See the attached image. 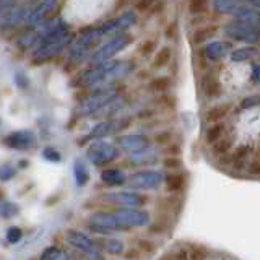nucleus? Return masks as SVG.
Masks as SVG:
<instances>
[{
  "label": "nucleus",
  "instance_id": "nucleus-1",
  "mask_svg": "<svg viewBox=\"0 0 260 260\" xmlns=\"http://www.w3.org/2000/svg\"><path fill=\"white\" fill-rule=\"evenodd\" d=\"M72 39L73 35L67 29V26L57 29L36 46L35 57L36 59H51V57L62 52V49L67 47L72 43Z\"/></svg>",
  "mask_w": 260,
  "mask_h": 260
},
{
  "label": "nucleus",
  "instance_id": "nucleus-2",
  "mask_svg": "<svg viewBox=\"0 0 260 260\" xmlns=\"http://www.w3.org/2000/svg\"><path fill=\"white\" fill-rule=\"evenodd\" d=\"M101 39H103V35H101L100 28H91V29L85 31L83 35L78 36L75 43L72 44L70 52H69V60L72 63L83 62L88 57V52L91 51V47Z\"/></svg>",
  "mask_w": 260,
  "mask_h": 260
},
{
  "label": "nucleus",
  "instance_id": "nucleus-3",
  "mask_svg": "<svg viewBox=\"0 0 260 260\" xmlns=\"http://www.w3.org/2000/svg\"><path fill=\"white\" fill-rule=\"evenodd\" d=\"M224 35L231 39H236V41L255 44L260 39V28L252 21L236 18V21L228 23L224 26Z\"/></svg>",
  "mask_w": 260,
  "mask_h": 260
},
{
  "label": "nucleus",
  "instance_id": "nucleus-4",
  "mask_svg": "<svg viewBox=\"0 0 260 260\" xmlns=\"http://www.w3.org/2000/svg\"><path fill=\"white\" fill-rule=\"evenodd\" d=\"M116 96H117V93H116V89H114V86L93 89V93H89L88 100L80 103V106L77 108V112L80 116H93V114H96L104 104H108L112 98H116Z\"/></svg>",
  "mask_w": 260,
  "mask_h": 260
},
{
  "label": "nucleus",
  "instance_id": "nucleus-5",
  "mask_svg": "<svg viewBox=\"0 0 260 260\" xmlns=\"http://www.w3.org/2000/svg\"><path fill=\"white\" fill-rule=\"evenodd\" d=\"M132 41H134V38L130 35L119 32V35L112 36L108 43L103 44L100 49H96V51L93 52V55L89 57V62H91V65H93V63H100V62H104V60H109L117 52H120L122 49H125L128 44H132Z\"/></svg>",
  "mask_w": 260,
  "mask_h": 260
},
{
  "label": "nucleus",
  "instance_id": "nucleus-6",
  "mask_svg": "<svg viewBox=\"0 0 260 260\" xmlns=\"http://www.w3.org/2000/svg\"><path fill=\"white\" fill-rule=\"evenodd\" d=\"M117 148L108 142H96L88 148V159L93 162L94 166H104L109 165L111 161L117 158Z\"/></svg>",
  "mask_w": 260,
  "mask_h": 260
},
{
  "label": "nucleus",
  "instance_id": "nucleus-7",
  "mask_svg": "<svg viewBox=\"0 0 260 260\" xmlns=\"http://www.w3.org/2000/svg\"><path fill=\"white\" fill-rule=\"evenodd\" d=\"M162 182V174L158 171H138L125 177V185L128 189H154Z\"/></svg>",
  "mask_w": 260,
  "mask_h": 260
},
{
  "label": "nucleus",
  "instance_id": "nucleus-8",
  "mask_svg": "<svg viewBox=\"0 0 260 260\" xmlns=\"http://www.w3.org/2000/svg\"><path fill=\"white\" fill-rule=\"evenodd\" d=\"M135 21H137V15L134 12H125V13H122L120 16H117V18L103 23L101 26H98V28H100L103 38H106V36L112 38V36L119 35V32H124L127 28L132 26Z\"/></svg>",
  "mask_w": 260,
  "mask_h": 260
},
{
  "label": "nucleus",
  "instance_id": "nucleus-9",
  "mask_svg": "<svg viewBox=\"0 0 260 260\" xmlns=\"http://www.w3.org/2000/svg\"><path fill=\"white\" fill-rule=\"evenodd\" d=\"M116 216L117 221L125 226V228H130V226H145L150 223V215L146 213L145 210H137V208H120V210H116L112 213Z\"/></svg>",
  "mask_w": 260,
  "mask_h": 260
},
{
  "label": "nucleus",
  "instance_id": "nucleus-10",
  "mask_svg": "<svg viewBox=\"0 0 260 260\" xmlns=\"http://www.w3.org/2000/svg\"><path fill=\"white\" fill-rule=\"evenodd\" d=\"M103 199L122 208H138L146 203V197L135 192H111L106 193Z\"/></svg>",
  "mask_w": 260,
  "mask_h": 260
},
{
  "label": "nucleus",
  "instance_id": "nucleus-11",
  "mask_svg": "<svg viewBox=\"0 0 260 260\" xmlns=\"http://www.w3.org/2000/svg\"><path fill=\"white\" fill-rule=\"evenodd\" d=\"M5 145L15 150H28L36 143V135L31 130H16V132L5 137Z\"/></svg>",
  "mask_w": 260,
  "mask_h": 260
},
{
  "label": "nucleus",
  "instance_id": "nucleus-12",
  "mask_svg": "<svg viewBox=\"0 0 260 260\" xmlns=\"http://www.w3.org/2000/svg\"><path fill=\"white\" fill-rule=\"evenodd\" d=\"M65 241H67L72 247H75L81 252H89L98 247V244L89 238L88 234L81 233V231H77V230H69L67 233H65Z\"/></svg>",
  "mask_w": 260,
  "mask_h": 260
},
{
  "label": "nucleus",
  "instance_id": "nucleus-13",
  "mask_svg": "<svg viewBox=\"0 0 260 260\" xmlns=\"http://www.w3.org/2000/svg\"><path fill=\"white\" fill-rule=\"evenodd\" d=\"M57 4H59V0H41L35 8H31V12L26 18L28 26L36 28L38 24H41V21L46 18L47 13H51L54 10Z\"/></svg>",
  "mask_w": 260,
  "mask_h": 260
},
{
  "label": "nucleus",
  "instance_id": "nucleus-14",
  "mask_svg": "<svg viewBox=\"0 0 260 260\" xmlns=\"http://www.w3.org/2000/svg\"><path fill=\"white\" fill-rule=\"evenodd\" d=\"M31 12V8L28 7H18V8H10L7 10L2 21H0V28L2 29H10L18 26L20 23H23L24 18H28V15Z\"/></svg>",
  "mask_w": 260,
  "mask_h": 260
},
{
  "label": "nucleus",
  "instance_id": "nucleus-15",
  "mask_svg": "<svg viewBox=\"0 0 260 260\" xmlns=\"http://www.w3.org/2000/svg\"><path fill=\"white\" fill-rule=\"evenodd\" d=\"M89 223L98 224V226H103L106 230L109 231H122V230H127L125 226H122L116 216L112 213H106V211H96L91 216H89Z\"/></svg>",
  "mask_w": 260,
  "mask_h": 260
},
{
  "label": "nucleus",
  "instance_id": "nucleus-16",
  "mask_svg": "<svg viewBox=\"0 0 260 260\" xmlns=\"http://www.w3.org/2000/svg\"><path fill=\"white\" fill-rule=\"evenodd\" d=\"M117 145L120 146L122 150L137 151V150L146 148L148 142H146V138L143 135H124V137L117 138Z\"/></svg>",
  "mask_w": 260,
  "mask_h": 260
},
{
  "label": "nucleus",
  "instance_id": "nucleus-17",
  "mask_svg": "<svg viewBox=\"0 0 260 260\" xmlns=\"http://www.w3.org/2000/svg\"><path fill=\"white\" fill-rule=\"evenodd\" d=\"M116 124L117 122H112V120H104L96 124L93 127V130L86 135V140H101V138L108 137L109 134H112L116 130Z\"/></svg>",
  "mask_w": 260,
  "mask_h": 260
},
{
  "label": "nucleus",
  "instance_id": "nucleus-18",
  "mask_svg": "<svg viewBox=\"0 0 260 260\" xmlns=\"http://www.w3.org/2000/svg\"><path fill=\"white\" fill-rule=\"evenodd\" d=\"M202 93L207 98H216L221 93V85H219L215 73H208L202 78Z\"/></svg>",
  "mask_w": 260,
  "mask_h": 260
},
{
  "label": "nucleus",
  "instance_id": "nucleus-19",
  "mask_svg": "<svg viewBox=\"0 0 260 260\" xmlns=\"http://www.w3.org/2000/svg\"><path fill=\"white\" fill-rule=\"evenodd\" d=\"M101 181H103L106 185L117 187V185L125 184V176H124V173H122V171L117 169V168H108V169L101 171Z\"/></svg>",
  "mask_w": 260,
  "mask_h": 260
},
{
  "label": "nucleus",
  "instance_id": "nucleus-20",
  "mask_svg": "<svg viewBox=\"0 0 260 260\" xmlns=\"http://www.w3.org/2000/svg\"><path fill=\"white\" fill-rule=\"evenodd\" d=\"M218 24H205V26H202L199 29H195V32L192 35V43L193 44H202V43H205V41L211 39V38H215L218 35Z\"/></svg>",
  "mask_w": 260,
  "mask_h": 260
},
{
  "label": "nucleus",
  "instance_id": "nucleus-21",
  "mask_svg": "<svg viewBox=\"0 0 260 260\" xmlns=\"http://www.w3.org/2000/svg\"><path fill=\"white\" fill-rule=\"evenodd\" d=\"M231 111V104L230 103H224V104H216L213 106L211 109H208L207 112V122H221L228 114Z\"/></svg>",
  "mask_w": 260,
  "mask_h": 260
},
{
  "label": "nucleus",
  "instance_id": "nucleus-22",
  "mask_svg": "<svg viewBox=\"0 0 260 260\" xmlns=\"http://www.w3.org/2000/svg\"><path fill=\"white\" fill-rule=\"evenodd\" d=\"M73 177H75V182L78 187H83L88 184L89 173H88V168H86L83 159H77L75 162H73Z\"/></svg>",
  "mask_w": 260,
  "mask_h": 260
},
{
  "label": "nucleus",
  "instance_id": "nucleus-23",
  "mask_svg": "<svg viewBox=\"0 0 260 260\" xmlns=\"http://www.w3.org/2000/svg\"><path fill=\"white\" fill-rule=\"evenodd\" d=\"M171 59H173V49H171L169 46H165V47H161L159 51L156 52V55H154L151 67L154 70L162 69V67H166V65L171 62Z\"/></svg>",
  "mask_w": 260,
  "mask_h": 260
},
{
  "label": "nucleus",
  "instance_id": "nucleus-24",
  "mask_svg": "<svg viewBox=\"0 0 260 260\" xmlns=\"http://www.w3.org/2000/svg\"><path fill=\"white\" fill-rule=\"evenodd\" d=\"M165 181H166V189H168V192L176 193V192H181L184 189V185H185V176L181 174V173H173V174L166 176Z\"/></svg>",
  "mask_w": 260,
  "mask_h": 260
},
{
  "label": "nucleus",
  "instance_id": "nucleus-25",
  "mask_svg": "<svg viewBox=\"0 0 260 260\" xmlns=\"http://www.w3.org/2000/svg\"><path fill=\"white\" fill-rule=\"evenodd\" d=\"M226 44L224 43H211L203 49V55L207 57L208 60H219L226 52Z\"/></svg>",
  "mask_w": 260,
  "mask_h": 260
},
{
  "label": "nucleus",
  "instance_id": "nucleus-26",
  "mask_svg": "<svg viewBox=\"0 0 260 260\" xmlns=\"http://www.w3.org/2000/svg\"><path fill=\"white\" fill-rule=\"evenodd\" d=\"M224 130H226V125L223 122H213V125H210L205 132V142L208 145H213L216 140H219V138L224 135Z\"/></svg>",
  "mask_w": 260,
  "mask_h": 260
},
{
  "label": "nucleus",
  "instance_id": "nucleus-27",
  "mask_svg": "<svg viewBox=\"0 0 260 260\" xmlns=\"http://www.w3.org/2000/svg\"><path fill=\"white\" fill-rule=\"evenodd\" d=\"M241 4V0H213V10H216L218 13L233 15V12Z\"/></svg>",
  "mask_w": 260,
  "mask_h": 260
},
{
  "label": "nucleus",
  "instance_id": "nucleus-28",
  "mask_svg": "<svg viewBox=\"0 0 260 260\" xmlns=\"http://www.w3.org/2000/svg\"><path fill=\"white\" fill-rule=\"evenodd\" d=\"M233 146V138L231 137H221L219 140H216L213 145H211V151H213L215 156H223V154L230 153Z\"/></svg>",
  "mask_w": 260,
  "mask_h": 260
},
{
  "label": "nucleus",
  "instance_id": "nucleus-29",
  "mask_svg": "<svg viewBox=\"0 0 260 260\" xmlns=\"http://www.w3.org/2000/svg\"><path fill=\"white\" fill-rule=\"evenodd\" d=\"M257 49L255 47H242V49H236V51L231 52V60L233 62H244L247 59H252V57L257 55Z\"/></svg>",
  "mask_w": 260,
  "mask_h": 260
},
{
  "label": "nucleus",
  "instance_id": "nucleus-30",
  "mask_svg": "<svg viewBox=\"0 0 260 260\" xmlns=\"http://www.w3.org/2000/svg\"><path fill=\"white\" fill-rule=\"evenodd\" d=\"M103 249L108 252V254H112V255H120L124 254V242L116 239V238H111V239H106L103 242Z\"/></svg>",
  "mask_w": 260,
  "mask_h": 260
},
{
  "label": "nucleus",
  "instance_id": "nucleus-31",
  "mask_svg": "<svg viewBox=\"0 0 260 260\" xmlns=\"http://www.w3.org/2000/svg\"><path fill=\"white\" fill-rule=\"evenodd\" d=\"M210 8V0H189L187 10L192 15H205Z\"/></svg>",
  "mask_w": 260,
  "mask_h": 260
},
{
  "label": "nucleus",
  "instance_id": "nucleus-32",
  "mask_svg": "<svg viewBox=\"0 0 260 260\" xmlns=\"http://www.w3.org/2000/svg\"><path fill=\"white\" fill-rule=\"evenodd\" d=\"M171 86V80L168 77H156L150 81L148 88L151 91H156V93H165L168 91V88Z\"/></svg>",
  "mask_w": 260,
  "mask_h": 260
},
{
  "label": "nucleus",
  "instance_id": "nucleus-33",
  "mask_svg": "<svg viewBox=\"0 0 260 260\" xmlns=\"http://www.w3.org/2000/svg\"><path fill=\"white\" fill-rule=\"evenodd\" d=\"M18 207L15 205L12 202H2L0 203V216L5 218V219H10L13 216L18 215Z\"/></svg>",
  "mask_w": 260,
  "mask_h": 260
},
{
  "label": "nucleus",
  "instance_id": "nucleus-34",
  "mask_svg": "<svg viewBox=\"0 0 260 260\" xmlns=\"http://www.w3.org/2000/svg\"><path fill=\"white\" fill-rule=\"evenodd\" d=\"M169 228V219L166 215H162L161 218H158L156 221H154L151 226H150V233H154V234H161V233H166Z\"/></svg>",
  "mask_w": 260,
  "mask_h": 260
},
{
  "label": "nucleus",
  "instance_id": "nucleus-35",
  "mask_svg": "<svg viewBox=\"0 0 260 260\" xmlns=\"http://www.w3.org/2000/svg\"><path fill=\"white\" fill-rule=\"evenodd\" d=\"M23 238V233L18 226H10L7 230V241L10 242V244H16V242H20V239Z\"/></svg>",
  "mask_w": 260,
  "mask_h": 260
},
{
  "label": "nucleus",
  "instance_id": "nucleus-36",
  "mask_svg": "<svg viewBox=\"0 0 260 260\" xmlns=\"http://www.w3.org/2000/svg\"><path fill=\"white\" fill-rule=\"evenodd\" d=\"M60 254H62V250H60L59 247L51 246V247H46V249L43 250V254H41L39 260H55Z\"/></svg>",
  "mask_w": 260,
  "mask_h": 260
},
{
  "label": "nucleus",
  "instance_id": "nucleus-37",
  "mask_svg": "<svg viewBox=\"0 0 260 260\" xmlns=\"http://www.w3.org/2000/svg\"><path fill=\"white\" fill-rule=\"evenodd\" d=\"M207 254H208L207 249L202 246H195V247H192V250H189L190 260H205Z\"/></svg>",
  "mask_w": 260,
  "mask_h": 260
},
{
  "label": "nucleus",
  "instance_id": "nucleus-38",
  "mask_svg": "<svg viewBox=\"0 0 260 260\" xmlns=\"http://www.w3.org/2000/svg\"><path fill=\"white\" fill-rule=\"evenodd\" d=\"M13 176H15V168L13 166H10V165L0 166V181H2V182L10 181Z\"/></svg>",
  "mask_w": 260,
  "mask_h": 260
},
{
  "label": "nucleus",
  "instance_id": "nucleus-39",
  "mask_svg": "<svg viewBox=\"0 0 260 260\" xmlns=\"http://www.w3.org/2000/svg\"><path fill=\"white\" fill-rule=\"evenodd\" d=\"M156 2H158V0H137L135 10H137V12H140V13H145V12L151 10V8L154 7V4H156Z\"/></svg>",
  "mask_w": 260,
  "mask_h": 260
},
{
  "label": "nucleus",
  "instance_id": "nucleus-40",
  "mask_svg": "<svg viewBox=\"0 0 260 260\" xmlns=\"http://www.w3.org/2000/svg\"><path fill=\"white\" fill-rule=\"evenodd\" d=\"M43 158L47 159V161H51V162H59L62 159L60 153L57 150H54V148H44L43 150Z\"/></svg>",
  "mask_w": 260,
  "mask_h": 260
},
{
  "label": "nucleus",
  "instance_id": "nucleus-41",
  "mask_svg": "<svg viewBox=\"0 0 260 260\" xmlns=\"http://www.w3.org/2000/svg\"><path fill=\"white\" fill-rule=\"evenodd\" d=\"M162 165H165L168 169H179L182 166V161L177 156H168V158H165V161H162Z\"/></svg>",
  "mask_w": 260,
  "mask_h": 260
},
{
  "label": "nucleus",
  "instance_id": "nucleus-42",
  "mask_svg": "<svg viewBox=\"0 0 260 260\" xmlns=\"http://www.w3.org/2000/svg\"><path fill=\"white\" fill-rule=\"evenodd\" d=\"M138 249L142 252H146V254H151L156 249V246L151 242V241H146V239H138Z\"/></svg>",
  "mask_w": 260,
  "mask_h": 260
},
{
  "label": "nucleus",
  "instance_id": "nucleus-43",
  "mask_svg": "<svg viewBox=\"0 0 260 260\" xmlns=\"http://www.w3.org/2000/svg\"><path fill=\"white\" fill-rule=\"evenodd\" d=\"M154 46H156V41H153V39H148V41H145V43L142 44V49H140V52L142 55H150L153 52V49Z\"/></svg>",
  "mask_w": 260,
  "mask_h": 260
},
{
  "label": "nucleus",
  "instance_id": "nucleus-44",
  "mask_svg": "<svg viewBox=\"0 0 260 260\" xmlns=\"http://www.w3.org/2000/svg\"><path fill=\"white\" fill-rule=\"evenodd\" d=\"M249 173L254 174V176H260V153L257 154V156L252 159V162L249 165Z\"/></svg>",
  "mask_w": 260,
  "mask_h": 260
},
{
  "label": "nucleus",
  "instance_id": "nucleus-45",
  "mask_svg": "<svg viewBox=\"0 0 260 260\" xmlns=\"http://www.w3.org/2000/svg\"><path fill=\"white\" fill-rule=\"evenodd\" d=\"M171 138H173L171 132H159L156 137H154V142H156L158 145H169L171 143Z\"/></svg>",
  "mask_w": 260,
  "mask_h": 260
},
{
  "label": "nucleus",
  "instance_id": "nucleus-46",
  "mask_svg": "<svg viewBox=\"0 0 260 260\" xmlns=\"http://www.w3.org/2000/svg\"><path fill=\"white\" fill-rule=\"evenodd\" d=\"M86 260H106V257H104V254L101 252V249L96 247L93 250L86 252Z\"/></svg>",
  "mask_w": 260,
  "mask_h": 260
},
{
  "label": "nucleus",
  "instance_id": "nucleus-47",
  "mask_svg": "<svg viewBox=\"0 0 260 260\" xmlns=\"http://www.w3.org/2000/svg\"><path fill=\"white\" fill-rule=\"evenodd\" d=\"M124 255H125V258H127V260H137V258H140L142 250L138 249V247H132V249H128Z\"/></svg>",
  "mask_w": 260,
  "mask_h": 260
},
{
  "label": "nucleus",
  "instance_id": "nucleus-48",
  "mask_svg": "<svg viewBox=\"0 0 260 260\" xmlns=\"http://www.w3.org/2000/svg\"><path fill=\"white\" fill-rule=\"evenodd\" d=\"M174 260H190V255H189V249H179L176 254H174Z\"/></svg>",
  "mask_w": 260,
  "mask_h": 260
},
{
  "label": "nucleus",
  "instance_id": "nucleus-49",
  "mask_svg": "<svg viewBox=\"0 0 260 260\" xmlns=\"http://www.w3.org/2000/svg\"><path fill=\"white\" fill-rule=\"evenodd\" d=\"M258 98L257 96H250V98H246V100L242 101V108H252V106L258 104Z\"/></svg>",
  "mask_w": 260,
  "mask_h": 260
},
{
  "label": "nucleus",
  "instance_id": "nucleus-50",
  "mask_svg": "<svg viewBox=\"0 0 260 260\" xmlns=\"http://www.w3.org/2000/svg\"><path fill=\"white\" fill-rule=\"evenodd\" d=\"M12 4H13V0H0V15L5 13L7 10H10Z\"/></svg>",
  "mask_w": 260,
  "mask_h": 260
},
{
  "label": "nucleus",
  "instance_id": "nucleus-51",
  "mask_svg": "<svg viewBox=\"0 0 260 260\" xmlns=\"http://www.w3.org/2000/svg\"><path fill=\"white\" fill-rule=\"evenodd\" d=\"M166 153L169 154V156H177L179 153H181V148H179L177 145H173V146H168L166 148Z\"/></svg>",
  "mask_w": 260,
  "mask_h": 260
},
{
  "label": "nucleus",
  "instance_id": "nucleus-52",
  "mask_svg": "<svg viewBox=\"0 0 260 260\" xmlns=\"http://www.w3.org/2000/svg\"><path fill=\"white\" fill-rule=\"evenodd\" d=\"M252 80H254V81H260V65L254 70V73H252Z\"/></svg>",
  "mask_w": 260,
  "mask_h": 260
},
{
  "label": "nucleus",
  "instance_id": "nucleus-53",
  "mask_svg": "<svg viewBox=\"0 0 260 260\" xmlns=\"http://www.w3.org/2000/svg\"><path fill=\"white\" fill-rule=\"evenodd\" d=\"M174 29H176V24H173V26H169L166 29V36L168 38H174Z\"/></svg>",
  "mask_w": 260,
  "mask_h": 260
},
{
  "label": "nucleus",
  "instance_id": "nucleus-54",
  "mask_svg": "<svg viewBox=\"0 0 260 260\" xmlns=\"http://www.w3.org/2000/svg\"><path fill=\"white\" fill-rule=\"evenodd\" d=\"M55 260H70V257H69L67 254H65V252H62V254H60L59 257H57Z\"/></svg>",
  "mask_w": 260,
  "mask_h": 260
},
{
  "label": "nucleus",
  "instance_id": "nucleus-55",
  "mask_svg": "<svg viewBox=\"0 0 260 260\" xmlns=\"http://www.w3.org/2000/svg\"><path fill=\"white\" fill-rule=\"evenodd\" d=\"M249 4H252L254 7H257V8H260V0H247Z\"/></svg>",
  "mask_w": 260,
  "mask_h": 260
},
{
  "label": "nucleus",
  "instance_id": "nucleus-56",
  "mask_svg": "<svg viewBox=\"0 0 260 260\" xmlns=\"http://www.w3.org/2000/svg\"><path fill=\"white\" fill-rule=\"evenodd\" d=\"M159 260H174V255H171V254H166V255H162Z\"/></svg>",
  "mask_w": 260,
  "mask_h": 260
}]
</instances>
